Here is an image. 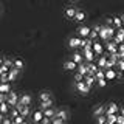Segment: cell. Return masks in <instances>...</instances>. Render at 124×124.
Returning a JSON list of instances; mask_svg holds the SVG:
<instances>
[{
  "mask_svg": "<svg viewBox=\"0 0 124 124\" xmlns=\"http://www.w3.org/2000/svg\"><path fill=\"white\" fill-rule=\"evenodd\" d=\"M116 76H118V71H115L113 68H106V78H107L108 81L115 79Z\"/></svg>",
  "mask_w": 124,
  "mask_h": 124,
  "instance_id": "obj_18",
  "label": "cell"
},
{
  "mask_svg": "<svg viewBox=\"0 0 124 124\" xmlns=\"http://www.w3.org/2000/svg\"><path fill=\"white\" fill-rule=\"evenodd\" d=\"M76 13H78V11L75 9V8H73V6H70V8H67V9H65V17L70 19V20H75Z\"/></svg>",
  "mask_w": 124,
  "mask_h": 124,
  "instance_id": "obj_10",
  "label": "cell"
},
{
  "mask_svg": "<svg viewBox=\"0 0 124 124\" xmlns=\"http://www.w3.org/2000/svg\"><path fill=\"white\" fill-rule=\"evenodd\" d=\"M93 51L96 53V56H101V54L104 53V45L95 40V44H93Z\"/></svg>",
  "mask_w": 124,
  "mask_h": 124,
  "instance_id": "obj_11",
  "label": "cell"
},
{
  "mask_svg": "<svg viewBox=\"0 0 124 124\" xmlns=\"http://www.w3.org/2000/svg\"><path fill=\"white\" fill-rule=\"evenodd\" d=\"M113 26L115 28H121V26H124L123 25V19H121V16H116V17H113Z\"/></svg>",
  "mask_w": 124,
  "mask_h": 124,
  "instance_id": "obj_27",
  "label": "cell"
},
{
  "mask_svg": "<svg viewBox=\"0 0 124 124\" xmlns=\"http://www.w3.org/2000/svg\"><path fill=\"white\" fill-rule=\"evenodd\" d=\"M84 19H85V13H84V11H78V13H76V17H75V20H76V22H82Z\"/></svg>",
  "mask_w": 124,
  "mask_h": 124,
  "instance_id": "obj_30",
  "label": "cell"
},
{
  "mask_svg": "<svg viewBox=\"0 0 124 124\" xmlns=\"http://www.w3.org/2000/svg\"><path fill=\"white\" fill-rule=\"evenodd\" d=\"M0 119H2V123H3V124H11V123L14 124V119H13V116H11V118H8L6 115H0Z\"/></svg>",
  "mask_w": 124,
  "mask_h": 124,
  "instance_id": "obj_29",
  "label": "cell"
},
{
  "mask_svg": "<svg viewBox=\"0 0 124 124\" xmlns=\"http://www.w3.org/2000/svg\"><path fill=\"white\" fill-rule=\"evenodd\" d=\"M19 99H20V98L17 96V93L11 90L9 93H8V101H6V102L9 104V106H17V104H19Z\"/></svg>",
  "mask_w": 124,
  "mask_h": 124,
  "instance_id": "obj_2",
  "label": "cell"
},
{
  "mask_svg": "<svg viewBox=\"0 0 124 124\" xmlns=\"http://www.w3.org/2000/svg\"><path fill=\"white\" fill-rule=\"evenodd\" d=\"M116 33H119V34H124V28L121 26V28H116Z\"/></svg>",
  "mask_w": 124,
  "mask_h": 124,
  "instance_id": "obj_45",
  "label": "cell"
},
{
  "mask_svg": "<svg viewBox=\"0 0 124 124\" xmlns=\"http://www.w3.org/2000/svg\"><path fill=\"white\" fill-rule=\"evenodd\" d=\"M106 23H107V25H113V17H108V19H106Z\"/></svg>",
  "mask_w": 124,
  "mask_h": 124,
  "instance_id": "obj_44",
  "label": "cell"
},
{
  "mask_svg": "<svg viewBox=\"0 0 124 124\" xmlns=\"http://www.w3.org/2000/svg\"><path fill=\"white\" fill-rule=\"evenodd\" d=\"M107 78H102V79H98V84H99V87H106V84H107Z\"/></svg>",
  "mask_w": 124,
  "mask_h": 124,
  "instance_id": "obj_39",
  "label": "cell"
},
{
  "mask_svg": "<svg viewBox=\"0 0 124 124\" xmlns=\"http://www.w3.org/2000/svg\"><path fill=\"white\" fill-rule=\"evenodd\" d=\"M118 51L123 54V57H124V42L123 44H118Z\"/></svg>",
  "mask_w": 124,
  "mask_h": 124,
  "instance_id": "obj_40",
  "label": "cell"
},
{
  "mask_svg": "<svg viewBox=\"0 0 124 124\" xmlns=\"http://www.w3.org/2000/svg\"><path fill=\"white\" fill-rule=\"evenodd\" d=\"M19 102H20V104H28V106H30V104H31V96L30 95H22L20 99H19Z\"/></svg>",
  "mask_w": 124,
  "mask_h": 124,
  "instance_id": "obj_26",
  "label": "cell"
},
{
  "mask_svg": "<svg viewBox=\"0 0 124 124\" xmlns=\"http://www.w3.org/2000/svg\"><path fill=\"white\" fill-rule=\"evenodd\" d=\"M71 2H78V0H71Z\"/></svg>",
  "mask_w": 124,
  "mask_h": 124,
  "instance_id": "obj_48",
  "label": "cell"
},
{
  "mask_svg": "<svg viewBox=\"0 0 124 124\" xmlns=\"http://www.w3.org/2000/svg\"><path fill=\"white\" fill-rule=\"evenodd\" d=\"M106 110H107V107H104V106H96L95 110H93V115H95V118H96V116H99V115H106Z\"/></svg>",
  "mask_w": 124,
  "mask_h": 124,
  "instance_id": "obj_17",
  "label": "cell"
},
{
  "mask_svg": "<svg viewBox=\"0 0 124 124\" xmlns=\"http://www.w3.org/2000/svg\"><path fill=\"white\" fill-rule=\"evenodd\" d=\"M90 33H92V28H90V26H87V25L81 26V28L78 30V34H79L81 37H88V36H90Z\"/></svg>",
  "mask_w": 124,
  "mask_h": 124,
  "instance_id": "obj_7",
  "label": "cell"
},
{
  "mask_svg": "<svg viewBox=\"0 0 124 124\" xmlns=\"http://www.w3.org/2000/svg\"><path fill=\"white\" fill-rule=\"evenodd\" d=\"M19 73H20V70L16 68V67H11V70L8 71V79H9V82H13L16 78L19 76Z\"/></svg>",
  "mask_w": 124,
  "mask_h": 124,
  "instance_id": "obj_9",
  "label": "cell"
},
{
  "mask_svg": "<svg viewBox=\"0 0 124 124\" xmlns=\"http://www.w3.org/2000/svg\"><path fill=\"white\" fill-rule=\"evenodd\" d=\"M44 113H45V116H50V118H54V116H56V113H57V110H56V108H53V106H51V107L45 108V110H44Z\"/></svg>",
  "mask_w": 124,
  "mask_h": 124,
  "instance_id": "obj_23",
  "label": "cell"
},
{
  "mask_svg": "<svg viewBox=\"0 0 124 124\" xmlns=\"http://www.w3.org/2000/svg\"><path fill=\"white\" fill-rule=\"evenodd\" d=\"M39 99H40V102H44V101H53L50 92H42L40 95H39Z\"/></svg>",
  "mask_w": 124,
  "mask_h": 124,
  "instance_id": "obj_21",
  "label": "cell"
},
{
  "mask_svg": "<svg viewBox=\"0 0 124 124\" xmlns=\"http://www.w3.org/2000/svg\"><path fill=\"white\" fill-rule=\"evenodd\" d=\"M95 51H93V48H84V57H85V62H93L95 61Z\"/></svg>",
  "mask_w": 124,
  "mask_h": 124,
  "instance_id": "obj_3",
  "label": "cell"
},
{
  "mask_svg": "<svg viewBox=\"0 0 124 124\" xmlns=\"http://www.w3.org/2000/svg\"><path fill=\"white\" fill-rule=\"evenodd\" d=\"M96 123H98V124L107 123V115H99V116H96Z\"/></svg>",
  "mask_w": 124,
  "mask_h": 124,
  "instance_id": "obj_33",
  "label": "cell"
},
{
  "mask_svg": "<svg viewBox=\"0 0 124 124\" xmlns=\"http://www.w3.org/2000/svg\"><path fill=\"white\" fill-rule=\"evenodd\" d=\"M116 123H118V124H124V116H123V115H118V118H116Z\"/></svg>",
  "mask_w": 124,
  "mask_h": 124,
  "instance_id": "obj_42",
  "label": "cell"
},
{
  "mask_svg": "<svg viewBox=\"0 0 124 124\" xmlns=\"http://www.w3.org/2000/svg\"><path fill=\"white\" fill-rule=\"evenodd\" d=\"M73 59H75L78 64H82V62H85V57H84V53L81 54V53H76L75 51V54H73Z\"/></svg>",
  "mask_w": 124,
  "mask_h": 124,
  "instance_id": "obj_25",
  "label": "cell"
},
{
  "mask_svg": "<svg viewBox=\"0 0 124 124\" xmlns=\"http://www.w3.org/2000/svg\"><path fill=\"white\" fill-rule=\"evenodd\" d=\"M44 116H45V113H44V110H42V108H40V110H36L33 113V121L34 123H40Z\"/></svg>",
  "mask_w": 124,
  "mask_h": 124,
  "instance_id": "obj_12",
  "label": "cell"
},
{
  "mask_svg": "<svg viewBox=\"0 0 124 124\" xmlns=\"http://www.w3.org/2000/svg\"><path fill=\"white\" fill-rule=\"evenodd\" d=\"M119 112V107H118V104L116 102H110L107 106V110H106V115L108 116V115H113V113H118Z\"/></svg>",
  "mask_w": 124,
  "mask_h": 124,
  "instance_id": "obj_5",
  "label": "cell"
},
{
  "mask_svg": "<svg viewBox=\"0 0 124 124\" xmlns=\"http://www.w3.org/2000/svg\"><path fill=\"white\" fill-rule=\"evenodd\" d=\"M107 59H108V56H104V54H101V56H98V61H96V64L99 65V68H106Z\"/></svg>",
  "mask_w": 124,
  "mask_h": 124,
  "instance_id": "obj_15",
  "label": "cell"
},
{
  "mask_svg": "<svg viewBox=\"0 0 124 124\" xmlns=\"http://www.w3.org/2000/svg\"><path fill=\"white\" fill-rule=\"evenodd\" d=\"M87 64H88V75H95V73L99 70V65L96 64L95 61H93V62H87Z\"/></svg>",
  "mask_w": 124,
  "mask_h": 124,
  "instance_id": "obj_14",
  "label": "cell"
},
{
  "mask_svg": "<svg viewBox=\"0 0 124 124\" xmlns=\"http://www.w3.org/2000/svg\"><path fill=\"white\" fill-rule=\"evenodd\" d=\"M25 118H26V116H23L22 113L17 115V116L14 118V124H22V123H25Z\"/></svg>",
  "mask_w": 124,
  "mask_h": 124,
  "instance_id": "obj_32",
  "label": "cell"
},
{
  "mask_svg": "<svg viewBox=\"0 0 124 124\" xmlns=\"http://www.w3.org/2000/svg\"><path fill=\"white\" fill-rule=\"evenodd\" d=\"M113 40L116 42V44H123V42H124V34H119V33H116L115 36H113Z\"/></svg>",
  "mask_w": 124,
  "mask_h": 124,
  "instance_id": "obj_31",
  "label": "cell"
},
{
  "mask_svg": "<svg viewBox=\"0 0 124 124\" xmlns=\"http://www.w3.org/2000/svg\"><path fill=\"white\" fill-rule=\"evenodd\" d=\"M51 106H53V101H44V102H40V108H42V110H45V108H48Z\"/></svg>",
  "mask_w": 124,
  "mask_h": 124,
  "instance_id": "obj_35",
  "label": "cell"
},
{
  "mask_svg": "<svg viewBox=\"0 0 124 124\" xmlns=\"http://www.w3.org/2000/svg\"><path fill=\"white\" fill-rule=\"evenodd\" d=\"M99 31H101V25H96L95 28L92 30V33H90V36H88V37H92L93 40H96V39L99 37Z\"/></svg>",
  "mask_w": 124,
  "mask_h": 124,
  "instance_id": "obj_19",
  "label": "cell"
},
{
  "mask_svg": "<svg viewBox=\"0 0 124 124\" xmlns=\"http://www.w3.org/2000/svg\"><path fill=\"white\" fill-rule=\"evenodd\" d=\"M95 76H96V79H102V78H106V71H104L102 68H99L98 71L95 73Z\"/></svg>",
  "mask_w": 124,
  "mask_h": 124,
  "instance_id": "obj_34",
  "label": "cell"
},
{
  "mask_svg": "<svg viewBox=\"0 0 124 124\" xmlns=\"http://www.w3.org/2000/svg\"><path fill=\"white\" fill-rule=\"evenodd\" d=\"M9 70H11L9 65H6V64H2V65H0V73H8Z\"/></svg>",
  "mask_w": 124,
  "mask_h": 124,
  "instance_id": "obj_38",
  "label": "cell"
},
{
  "mask_svg": "<svg viewBox=\"0 0 124 124\" xmlns=\"http://www.w3.org/2000/svg\"><path fill=\"white\" fill-rule=\"evenodd\" d=\"M11 92V82H2L0 84V93H9Z\"/></svg>",
  "mask_w": 124,
  "mask_h": 124,
  "instance_id": "obj_22",
  "label": "cell"
},
{
  "mask_svg": "<svg viewBox=\"0 0 124 124\" xmlns=\"http://www.w3.org/2000/svg\"><path fill=\"white\" fill-rule=\"evenodd\" d=\"M119 112H121V115L124 116V107H123V108H121V110H119Z\"/></svg>",
  "mask_w": 124,
  "mask_h": 124,
  "instance_id": "obj_46",
  "label": "cell"
},
{
  "mask_svg": "<svg viewBox=\"0 0 124 124\" xmlns=\"http://www.w3.org/2000/svg\"><path fill=\"white\" fill-rule=\"evenodd\" d=\"M13 67L19 68V70H23V67H25V62H23L22 59H16V61H14V65H13Z\"/></svg>",
  "mask_w": 124,
  "mask_h": 124,
  "instance_id": "obj_28",
  "label": "cell"
},
{
  "mask_svg": "<svg viewBox=\"0 0 124 124\" xmlns=\"http://www.w3.org/2000/svg\"><path fill=\"white\" fill-rule=\"evenodd\" d=\"M40 123H44V124H50V123H51V118H50V116H44Z\"/></svg>",
  "mask_w": 124,
  "mask_h": 124,
  "instance_id": "obj_41",
  "label": "cell"
},
{
  "mask_svg": "<svg viewBox=\"0 0 124 124\" xmlns=\"http://www.w3.org/2000/svg\"><path fill=\"white\" fill-rule=\"evenodd\" d=\"M118 68L121 70V71H124V59H121V61L118 62Z\"/></svg>",
  "mask_w": 124,
  "mask_h": 124,
  "instance_id": "obj_43",
  "label": "cell"
},
{
  "mask_svg": "<svg viewBox=\"0 0 124 124\" xmlns=\"http://www.w3.org/2000/svg\"><path fill=\"white\" fill-rule=\"evenodd\" d=\"M56 118H59L62 124H64L65 121H68V113L65 110H57V113H56Z\"/></svg>",
  "mask_w": 124,
  "mask_h": 124,
  "instance_id": "obj_16",
  "label": "cell"
},
{
  "mask_svg": "<svg viewBox=\"0 0 124 124\" xmlns=\"http://www.w3.org/2000/svg\"><path fill=\"white\" fill-rule=\"evenodd\" d=\"M78 65H79V64H78L75 59H71V61H67L64 64V68L68 70V71H75V70H78Z\"/></svg>",
  "mask_w": 124,
  "mask_h": 124,
  "instance_id": "obj_6",
  "label": "cell"
},
{
  "mask_svg": "<svg viewBox=\"0 0 124 124\" xmlns=\"http://www.w3.org/2000/svg\"><path fill=\"white\" fill-rule=\"evenodd\" d=\"M78 71L82 73V75H88V64H87V62L79 64V65H78Z\"/></svg>",
  "mask_w": 124,
  "mask_h": 124,
  "instance_id": "obj_20",
  "label": "cell"
},
{
  "mask_svg": "<svg viewBox=\"0 0 124 124\" xmlns=\"http://www.w3.org/2000/svg\"><path fill=\"white\" fill-rule=\"evenodd\" d=\"M81 40H82V37H71V39H70V40H68V45H70V48H79V46H81Z\"/></svg>",
  "mask_w": 124,
  "mask_h": 124,
  "instance_id": "obj_8",
  "label": "cell"
},
{
  "mask_svg": "<svg viewBox=\"0 0 124 124\" xmlns=\"http://www.w3.org/2000/svg\"><path fill=\"white\" fill-rule=\"evenodd\" d=\"M116 118H118V115H116V113L108 115V116H107V123H108V124H113V123H116Z\"/></svg>",
  "mask_w": 124,
  "mask_h": 124,
  "instance_id": "obj_36",
  "label": "cell"
},
{
  "mask_svg": "<svg viewBox=\"0 0 124 124\" xmlns=\"http://www.w3.org/2000/svg\"><path fill=\"white\" fill-rule=\"evenodd\" d=\"M9 108H11V106L6 102V101L0 102V115H8L9 113Z\"/></svg>",
  "mask_w": 124,
  "mask_h": 124,
  "instance_id": "obj_13",
  "label": "cell"
},
{
  "mask_svg": "<svg viewBox=\"0 0 124 124\" xmlns=\"http://www.w3.org/2000/svg\"><path fill=\"white\" fill-rule=\"evenodd\" d=\"M106 50L108 51V54H113L118 51V44L112 39V40H107V45H106Z\"/></svg>",
  "mask_w": 124,
  "mask_h": 124,
  "instance_id": "obj_4",
  "label": "cell"
},
{
  "mask_svg": "<svg viewBox=\"0 0 124 124\" xmlns=\"http://www.w3.org/2000/svg\"><path fill=\"white\" fill-rule=\"evenodd\" d=\"M121 19H123V25H124V14H123V16H121Z\"/></svg>",
  "mask_w": 124,
  "mask_h": 124,
  "instance_id": "obj_47",
  "label": "cell"
},
{
  "mask_svg": "<svg viewBox=\"0 0 124 124\" xmlns=\"http://www.w3.org/2000/svg\"><path fill=\"white\" fill-rule=\"evenodd\" d=\"M76 90L81 93V95H87L88 92H90V85H88L85 81H79V82H76Z\"/></svg>",
  "mask_w": 124,
  "mask_h": 124,
  "instance_id": "obj_1",
  "label": "cell"
},
{
  "mask_svg": "<svg viewBox=\"0 0 124 124\" xmlns=\"http://www.w3.org/2000/svg\"><path fill=\"white\" fill-rule=\"evenodd\" d=\"M85 82H87L88 85H90V87H93V84H95L96 82V81H98V79H96V76L95 75H85Z\"/></svg>",
  "mask_w": 124,
  "mask_h": 124,
  "instance_id": "obj_24",
  "label": "cell"
},
{
  "mask_svg": "<svg viewBox=\"0 0 124 124\" xmlns=\"http://www.w3.org/2000/svg\"><path fill=\"white\" fill-rule=\"evenodd\" d=\"M84 79H85V75H82V73L78 71L75 75V82H79V81H84Z\"/></svg>",
  "mask_w": 124,
  "mask_h": 124,
  "instance_id": "obj_37",
  "label": "cell"
}]
</instances>
